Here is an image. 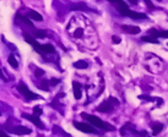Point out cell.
Returning <instances> with one entry per match:
<instances>
[{
	"instance_id": "cell-1",
	"label": "cell",
	"mask_w": 168,
	"mask_h": 137,
	"mask_svg": "<svg viewBox=\"0 0 168 137\" xmlns=\"http://www.w3.org/2000/svg\"><path fill=\"white\" fill-rule=\"evenodd\" d=\"M81 116L85 118L86 120H87L88 122H91L92 125H94L96 127H101V129L103 130H107V131H114L115 129L113 127L112 125L109 124H106V122H103L101 119L97 118V116H94V115H90V114H86V113H82L81 114Z\"/></svg>"
},
{
	"instance_id": "cell-2",
	"label": "cell",
	"mask_w": 168,
	"mask_h": 137,
	"mask_svg": "<svg viewBox=\"0 0 168 137\" xmlns=\"http://www.w3.org/2000/svg\"><path fill=\"white\" fill-rule=\"evenodd\" d=\"M118 105H119L118 99H115L114 97H111V98H108L107 100H104L103 103L99 104L97 110L101 111V113H112L115 109V107H118Z\"/></svg>"
},
{
	"instance_id": "cell-3",
	"label": "cell",
	"mask_w": 168,
	"mask_h": 137,
	"mask_svg": "<svg viewBox=\"0 0 168 137\" xmlns=\"http://www.w3.org/2000/svg\"><path fill=\"white\" fill-rule=\"evenodd\" d=\"M119 12L121 13V15H124V16H129L131 17V19H146V15L145 13H140V12H135V11H131L130 9L128 7V5L124 3V1H120L119 4Z\"/></svg>"
},
{
	"instance_id": "cell-4",
	"label": "cell",
	"mask_w": 168,
	"mask_h": 137,
	"mask_svg": "<svg viewBox=\"0 0 168 137\" xmlns=\"http://www.w3.org/2000/svg\"><path fill=\"white\" fill-rule=\"evenodd\" d=\"M120 134L123 136H126V137H136L139 135H144V136L146 135V134H139V132L136 131V129L131 124H125L123 127H121Z\"/></svg>"
},
{
	"instance_id": "cell-5",
	"label": "cell",
	"mask_w": 168,
	"mask_h": 137,
	"mask_svg": "<svg viewBox=\"0 0 168 137\" xmlns=\"http://www.w3.org/2000/svg\"><path fill=\"white\" fill-rule=\"evenodd\" d=\"M17 89H19V92L20 93H22L25 95V98H27V99H38V98H40L38 94H36V93H33V92H31V91L27 88V86L25 85V83H20L19 86H17Z\"/></svg>"
},
{
	"instance_id": "cell-6",
	"label": "cell",
	"mask_w": 168,
	"mask_h": 137,
	"mask_svg": "<svg viewBox=\"0 0 168 137\" xmlns=\"http://www.w3.org/2000/svg\"><path fill=\"white\" fill-rule=\"evenodd\" d=\"M74 126H75L78 130L82 131V132H88V134H94V132H96V130H94L92 126H90L88 124H84V122H78V121H75V122H74Z\"/></svg>"
},
{
	"instance_id": "cell-7",
	"label": "cell",
	"mask_w": 168,
	"mask_h": 137,
	"mask_svg": "<svg viewBox=\"0 0 168 137\" xmlns=\"http://www.w3.org/2000/svg\"><path fill=\"white\" fill-rule=\"evenodd\" d=\"M22 116H24L25 119H27V120L32 121L36 126H38V127H39V129H44V124H43L42 121H40V119H39L37 115H34V114H33V115H28V114H24V115H22Z\"/></svg>"
},
{
	"instance_id": "cell-8",
	"label": "cell",
	"mask_w": 168,
	"mask_h": 137,
	"mask_svg": "<svg viewBox=\"0 0 168 137\" xmlns=\"http://www.w3.org/2000/svg\"><path fill=\"white\" fill-rule=\"evenodd\" d=\"M10 132L16 135H27V134H31V129L25 126H15L12 129H10Z\"/></svg>"
},
{
	"instance_id": "cell-9",
	"label": "cell",
	"mask_w": 168,
	"mask_h": 137,
	"mask_svg": "<svg viewBox=\"0 0 168 137\" xmlns=\"http://www.w3.org/2000/svg\"><path fill=\"white\" fill-rule=\"evenodd\" d=\"M121 30H123L125 33H129V34H138V33H140V31H141L138 26H130V25L121 26Z\"/></svg>"
},
{
	"instance_id": "cell-10",
	"label": "cell",
	"mask_w": 168,
	"mask_h": 137,
	"mask_svg": "<svg viewBox=\"0 0 168 137\" xmlns=\"http://www.w3.org/2000/svg\"><path fill=\"white\" fill-rule=\"evenodd\" d=\"M72 87H74V95H75V98L76 99H80L81 98V94H82V88H81V85L79 83V82H76L74 81L72 82Z\"/></svg>"
},
{
	"instance_id": "cell-11",
	"label": "cell",
	"mask_w": 168,
	"mask_h": 137,
	"mask_svg": "<svg viewBox=\"0 0 168 137\" xmlns=\"http://www.w3.org/2000/svg\"><path fill=\"white\" fill-rule=\"evenodd\" d=\"M150 34H152L153 37H163V38H168V31H157L155 28L150 30Z\"/></svg>"
},
{
	"instance_id": "cell-12",
	"label": "cell",
	"mask_w": 168,
	"mask_h": 137,
	"mask_svg": "<svg viewBox=\"0 0 168 137\" xmlns=\"http://www.w3.org/2000/svg\"><path fill=\"white\" fill-rule=\"evenodd\" d=\"M70 10L72 11H76V10H84V11H90L91 9H88L87 6L85 5L84 3H76V4H72L70 6Z\"/></svg>"
},
{
	"instance_id": "cell-13",
	"label": "cell",
	"mask_w": 168,
	"mask_h": 137,
	"mask_svg": "<svg viewBox=\"0 0 168 137\" xmlns=\"http://www.w3.org/2000/svg\"><path fill=\"white\" fill-rule=\"evenodd\" d=\"M55 49L52 44H42L40 45V54H47V53H54Z\"/></svg>"
},
{
	"instance_id": "cell-14",
	"label": "cell",
	"mask_w": 168,
	"mask_h": 137,
	"mask_svg": "<svg viewBox=\"0 0 168 137\" xmlns=\"http://www.w3.org/2000/svg\"><path fill=\"white\" fill-rule=\"evenodd\" d=\"M151 127H152V134H153V136L158 135L163 130V125L161 124V122H152Z\"/></svg>"
},
{
	"instance_id": "cell-15",
	"label": "cell",
	"mask_w": 168,
	"mask_h": 137,
	"mask_svg": "<svg viewBox=\"0 0 168 137\" xmlns=\"http://www.w3.org/2000/svg\"><path fill=\"white\" fill-rule=\"evenodd\" d=\"M27 16H28L31 20H36V21H42V20H43L42 15H39L38 12H36V11H33V10H30L28 13H27Z\"/></svg>"
},
{
	"instance_id": "cell-16",
	"label": "cell",
	"mask_w": 168,
	"mask_h": 137,
	"mask_svg": "<svg viewBox=\"0 0 168 137\" xmlns=\"http://www.w3.org/2000/svg\"><path fill=\"white\" fill-rule=\"evenodd\" d=\"M74 66L76 68H80V70H85V68H87V62L84 60H79V61L74 62Z\"/></svg>"
},
{
	"instance_id": "cell-17",
	"label": "cell",
	"mask_w": 168,
	"mask_h": 137,
	"mask_svg": "<svg viewBox=\"0 0 168 137\" xmlns=\"http://www.w3.org/2000/svg\"><path fill=\"white\" fill-rule=\"evenodd\" d=\"M17 17H19V19H20L22 22H24V24H26L28 27H31V28H32V31L34 30V26H33V24H32V22H31L28 19H27V17H24V16H21V15H17Z\"/></svg>"
},
{
	"instance_id": "cell-18",
	"label": "cell",
	"mask_w": 168,
	"mask_h": 137,
	"mask_svg": "<svg viewBox=\"0 0 168 137\" xmlns=\"http://www.w3.org/2000/svg\"><path fill=\"white\" fill-rule=\"evenodd\" d=\"M144 42H148V43H155V44H158L160 42L157 40L156 37H148V36H144V37L141 38Z\"/></svg>"
},
{
	"instance_id": "cell-19",
	"label": "cell",
	"mask_w": 168,
	"mask_h": 137,
	"mask_svg": "<svg viewBox=\"0 0 168 137\" xmlns=\"http://www.w3.org/2000/svg\"><path fill=\"white\" fill-rule=\"evenodd\" d=\"M7 61H9V64H10V65H11L13 68H17V67H19V64H17V60L15 59V56H13V55H10V56H9Z\"/></svg>"
},
{
	"instance_id": "cell-20",
	"label": "cell",
	"mask_w": 168,
	"mask_h": 137,
	"mask_svg": "<svg viewBox=\"0 0 168 137\" xmlns=\"http://www.w3.org/2000/svg\"><path fill=\"white\" fill-rule=\"evenodd\" d=\"M32 32H33V34L36 36V37H38V38H44V37H45V32L42 31V30H39V31H38L37 28H34Z\"/></svg>"
},
{
	"instance_id": "cell-21",
	"label": "cell",
	"mask_w": 168,
	"mask_h": 137,
	"mask_svg": "<svg viewBox=\"0 0 168 137\" xmlns=\"http://www.w3.org/2000/svg\"><path fill=\"white\" fill-rule=\"evenodd\" d=\"M49 83H51V82H49V81H47V80H44V81H42V83H40L39 86H40V88H42L43 91H47V92H48V91H49Z\"/></svg>"
},
{
	"instance_id": "cell-22",
	"label": "cell",
	"mask_w": 168,
	"mask_h": 137,
	"mask_svg": "<svg viewBox=\"0 0 168 137\" xmlns=\"http://www.w3.org/2000/svg\"><path fill=\"white\" fill-rule=\"evenodd\" d=\"M33 113H34V115H40V114H42V108L40 107H34L33 108Z\"/></svg>"
},
{
	"instance_id": "cell-23",
	"label": "cell",
	"mask_w": 168,
	"mask_h": 137,
	"mask_svg": "<svg viewBox=\"0 0 168 137\" xmlns=\"http://www.w3.org/2000/svg\"><path fill=\"white\" fill-rule=\"evenodd\" d=\"M34 75H36V77H40V76L44 75V71L40 70V68H37V70H36V72H34Z\"/></svg>"
},
{
	"instance_id": "cell-24",
	"label": "cell",
	"mask_w": 168,
	"mask_h": 137,
	"mask_svg": "<svg viewBox=\"0 0 168 137\" xmlns=\"http://www.w3.org/2000/svg\"><path fill=\"white\" fill-rule=\"evenodd\" d=\"M145 3H146V5L151 9V10H155V6L152 5V3H151V0H145Z\"/></svg>"
},
{
	"instance_id": "cell-25",
	"label": "cell",
	"mask_w": 168,
	"mask_h": 137,
	"mask_svg": "<svg viewBox=\"0 0 168 137\" xmlns=\"http://www.w3.org/2000/svg\"><path fill=\"white\" fill-rule=\"evenodd\" d=\"M113 43H120V38L117 37V36H113Z\"/></svg>"
},
{
	"instance_id": "cell-26",
	"label": "cell",
	"mask_w": 168,
	"mask_h": 137,
	"mask_svg": "<svg viewBox=\"0 0 168 137\" xmlns=\"http://www.w3.org/2000/svg\"><path fill=\"white\" fill-rule=\"evenodd\" d=\"M49 82H51V85H52V86H55L57 83H59V80H58V79H53V80H51Z\"/></svg>"
},
{
	"instance_id": "cell-27",
	"label": "cell",
	"mask_w": 168,
	"mask_h": 137,
	"mask_svg": "<svg viewBox=\"0 0 168 137\" xmlns=\"http://www.w3.org/2000/svg\"><path fill=\"white\" fill-rule=\"evenodd\" d=\"M130 4H133V5H138V3H139V0H129Z\"/></svg>"
},
{
	"instance_id": "cell-28",
	"label": "cell",
	"mask_w": 168,
	"mask_h": 137,
	"mask_svg": "<svg viewBox=\"0 0 168 137\" xmlns=\"http://www.w3.org/2000/svg\"><path fill=\"white\" fill-rule=\"evenodd\" d=\"M108 1H111V3H117V4H119L120 1H123V0H108Z\"/></svg>"
},
{
	"instance_id": "cell-29",
	"label": "cell",
	"mask_w": 168,
	"mask_h": 137,
	"mask_svg": "<svg viewBox=\"0 0 168 137\" xmlns=\"http://www.w3.org/2000/svg\"><path fill=\"white\" fill-rule=\"evenodd\" d=\"M1 137H7V136H6V135H4V134H3V135H1Z\"/></svg>"
},
{
	"instance_id": "cell-30",
	"label": "cell",
	"mask_w": 168,
	"mask_h": 137,
	"mask_svg": "<svg viewBox=\"0 0 168 137\" xmlns=\"http://www.w3.org/2000/svg\"><path fill=\"white\" fill-rule=\"evenodd\" d=\"M146 137H148V136H146Z\"/></svg>"
}]
</instances>
